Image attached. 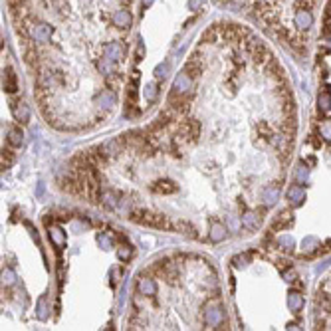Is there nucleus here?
I'll return each mask as SVG.
<instances>
[{
  "instance_id": "obj_12",
  "label": "nucleus",
  "mask_w": 331,
  "mask_h": 331,
  "mask_svg": "<svg viewBox=\"0 0 331 331\" xmlns=\"http://www.w3.org/2000/svg\"><path fill=\"white\" fill-rule=\"evenodd\" d=\"M2 87L6 89L8 94H14L16 89H18V81H16V74L10 70V68H6L4 70V78H2Z\"/></svg>"
},
{
  "instance_id": "obj_31",
  "label": "nucleus",
  "mask_w": 331,
  "mask_h": 331,
  "mask_svg": "<svg viewBox=\"0 0 331 331\" xmlns=\"http://www.w3.org/2000/svg\"><path fill=\"white\" fill-rule=\"evenodd\" d=\"M295 175H297V178H299V180H306V178H308V175H310V171H308V167L299 165V167H297V173H295Z\"/></svg>"
},
{
  "instance_id": "obj_4",
  "label": "nucleus",
  "mask_w": 331,
  "mask_h": 331,
  "mask_svg": "<svg viewBox=\"0 0 331 331\" xmlns=\"http://www.w3.org/2000/svg\"><path fill=\"white\" fill-rule=\"evenodd\" d=\"M293 26L297 28V30H310L312 26H313V14H312V10H306V8H302V10H297L295 14H293Z\"/></svg>"
},
{
  "instance_id": "obj_15",
  "label": "nucleus",
  "mask_w": 331,
  "mask_h": 331,
  "mask_svg": "<svg viewBox=\"0 0 331 331\" xmlns=\"http://www.w3.org/2000/svg\"><path fill=\"white\" fill-rule=\"evenodd\" d=\"M278 196H280L278 187H266V189L262 191V200H264L268 206L276 204V202H278Z\"/></svg>"
},
{
  "instance_id": "obj_29",
  "label": "nucleus",
  "mask_w": 331,
  "mask_h": 331,
  "mask_svg": "<svg viewBox=\"0 0 331 331\" xmlns=\"http://www.w3.org/2000/svg\"><path fill=\"white\" fill-rule=\"evenodd\" d=\"M282 276H284V280L286 282H295L297 280V274H295V270H284V272H282Z\"/></svg>"
},
{
  "instance_id": "obj_24",
  "label": "nucleus",
  "mask_w": 331,
  "mask_h": 331,
  "mask_svg": "<svg viewBox=\"0 0 331 331\" xmlns=\"http://www.w3.org/2000/svg\"><path fill=\"white\" fill-rule=\"evenodd\" d=\"M278 246H280L282 250H292V248H293V238L288 236V234H286V236H280V238H278Z\"/></svg>"
},
{
  "instance_id": "obj_9",
  "label": "nucleus",
  "mask_w": 331,
  "mask_h": 331,
  "mask_svg": "<svg viewBox=\"0 0 331 331\" xmlns=\"http://www.w3.org/2000/svg\"><path fill=\"white\" fill-rule=\"evenodd\" d=\"M286 196H288V200L293 204V206H299L304 200H306V191L299 187V185H292L290 189H288V193H286Z\"/></svg>"
},
{
  "instance_id": "obj_5",
  "label": "nucleus",
  "mask_w": 331,
  "mask_h": 331,
  "mask_svg": "<svg viewBox=\"0 0 331 331\" xmlns=\"http://www.w3.org/2000/svg\"><path fill=\"white\" fill-rule=\"evenodd\" d=\"M137 293L143 297H151L157 293V284L151 278H139L137 280Z\"/></svg>"
},
{
  "instance_id": "obj_21",
  "label": "nucleus",
  "mask_w": 331,
  "mask_h": 331,
  "mask_svg": "<svg viewBox=\"0 0 331 331\" xmlns=\"http://www.w3.org/2000/svg\"><path fill=\"white\" fill-rule=\"evenodd\" d=\"M101 202L107 206V208H117L119 206V200H117V196H115V193H111V191H107V193H103V196H101Z\"/></svg>"
},
{
  "instance_id": "obj_1",
  "label": "nucleus",
  "mask_w": 331,
  "mask_h": 331,
  "mask_svg": "<svg viewBox=\"0 0 331 331\" xmlns=\"http://www.w3.org/2000/svg\"><path fill=\"white\" fill-rule=\"evenodd\" d=\"M129 218H133L135 222H141V224H147V226H155V228H173V224L161 216V214H151L147 213L143 208H135L129 213Z\"/></svg>"
},
{
  "instance_id": "obj_6",
  "label": "nucleus",
  "mask_w": 331,
  "mask_h": 331,
  "mask_svg": "<svg viewBox=\"0 0 331 331\" xmlns=\"http://www.w3.org/2000/svg\"><path fill=\"white\" fill-rule=\"evenodd\" d=\"M240 222H242V226L246 228V230H258V226H260V222H262V218H260V214L256 213V210H246V213L240 216Z\"/></svg>"
},
{
  "instance_id": "obj_32",
  "label": "nucleus",
  "mask_w": 331,
  "mask_h": 331,
  "mask_svg": "<svg viewBox=\"0 0 331 331\" xmlns=\"http://www.w3.org/2000/svg\"><path fill=\"white\" fill-rule=\"evenodd\" d=\"M151 2H153V0H143V6L147 8V6H151Z\"/></svg>"
},
{
  "instance_id": "obj_14",
  "label": "nucleus",
  "mask_w": 331,
  "mask_h": 331,
  "mask_svg": "<svg viewBox=\"0 0 331 331\" xmlns=\"http://www.w3.org/2000/svg\"><path fill=\"white\" fill-rule=\"evenodd\" d=\"M317 248H321V242L315 238V236H308L304 242H302V250H304V254L306 256H312V254H315L317 252Z\"/></svg>"
},
{
  "instance_id": "obj_8",
  "label": "nucleus",
  "mask_w": 331,
  "mask_h": 331,
  "mask_svg": "<svg viewBox=\"0 0 331 331\" xmlns=\"http://www.w3.org/2000/svg\"><path fill=\"white\" fill-rule=\"evenodd\" d=\"M226 234H228V228H226L222 222L214 220L213 224H210V232H208V236H210V240H213V242H222V240L226 238Z\"/></svg>"
},
{
  "instance_id": "obj_3",
  "label": "nucleus",
  "mask_w": 331,
  "mask_h": 331,
  "mask_svg": "<svg viewBox=\"0 0 331 331\" xmlns=\"http://www.w3.org/2000/svg\"><path fill=\"white\" fill-rule=\"evenodd\" d=\"M222 321H224V312H222L220 302H213L210 306H206V312H204V323H206V327L216 329L218 325H222Z\"/></svg>"
},
{
  "instance_id": "obj_2",
  "label": "nucleus",
  "mask_w": 331,
  "mask_h": 331,
  "mask_svg": "<svg viewBox=\"0 0 331 331\" xmlns=\"http://www.w3.org/2000/svg\"><path fill=\"white\" fill-rule=\"evenodd\" d=\"M193 87H195L193 76H191L187 70H183V72H178V76L175 78V83H173V96L183 97V96H187V94L191 92Z\"/></svg>"
},
{
  "instance_id": "obj_26",
  "label": "nucleus",
  "mask_w": 331,
  "mask_h": 331,
  "mask_svg": "<svg viewBox=\"0 0 331 331\" xmlns=\"http://www.w3.org/2000/svg\"><path fill=\"white\" fill-rule=\"evenodd\" d=\"M319 133H321V137H325L327 141H331V119H327V121H323V123L319 125Z\"/></svg>"
},
{
  "instance_id": "obj_16",
  "label": "nucleus",
  "mask_w": 331,
  "mask_h": 331,
  "mask_svg": "<svg viewBox=\"0 0 331 331\" xmlns=\"http://www.w3.org/2000/svg\"><path fill=\"white\" fill-rule=\"evenodd\" d=\"M155 193H163V195H171V193H175L176 191V187L171 183V180H161V183H155L153 187H151Z\"/></svg>"
},
{
  "instance_id": "obj_23",
  "label": "nucleus",
  "mask_w": 331,
  "mask_h": 331,
  "mask_svg": "<svg viewBox=\"0 0 331 331\" xmlns=\"http://www.w3.org/2000/svg\"><path fill=\"white\" fill-rule=\"evenodd\" d=\"M36 310H38V317H40V319H46V315H48V299H46L44 295L38 299V308H36Z\"/></svg>"
},
{
  "instance_id": "obj_11",
  "label": "nucleus",
  "mask_w": 331,
  "mask_h": 331,
  "mask_svg": "<svg viewBox=\"0 0 331 331\" xmlns=\"http://www.w3.org/2000/svg\"><path fill=\"white\" fill-rule=\"evenodd\" d=\"M50 232V240L58 246V248H64L66 246V232L59 228V226H48Z\"/></svg>"
},
{
  "instance_id": "obj_19",
  "label": "nucleus",
  "mask_w": 331,
  "mask_h": 331,
  "mask_svg": "<svg viewBox=\"0 0 331 331\" xmlns=\"http://www.w3.org/2000/svg\"><path fill=\"white\" fill-rule=\"evenodd\" d=\"M131 256H133V248H131V246L121 244V246L117 248V258H119V262H129Z\"/></svg>"
},
{
  "instance_id": "obj_30",
  "label": "nucleus",
  "mask_w": 331,
  "mask_h": 331,
  "mask_svg": "<svg viewBox=\"0 0 331 331\" xmlns=\"http://www.w3.org/2000/svg\"><path fill=\"white\" fill-rule=\"evenodd\" d=\"M248 260H250V256H248V254H238L232 262H234L236 266H246V262H248Z\"/></svg>"
},
{
  "instance_id": "obj_10",
  "label": "nucleus",
  "mask_w": 331,
  "mask_h": 331,
  "mask_svg": "<svg viewBox=\"0 0 331 331\" xmlns=\"http://www.w3.org/2000/svg\"><path fill=\"white\" fill-rule=\"evenodd\" d=\"M304 306H306L304 295L297 293V292H290V295H288V308H290V312L297 313V312L304 310Z\"/></svg>"
},
{
  "instance_id": "obj_20",
  "label": "nucleus",
  "mask_w": 331,
  "mask_h": 331,
  "mask_svg": "<svg viewBox=\"0 0 331 331\" xmlns=\"http://www.w3.org/2000/svg\"><path fill=\"white\" fill-rule=\"evenodd\" d=\"M319 109H323V111L331 109V89L329 87H325V92H321V96H319Z\"/></svg>"
},
{
  "instance_id": "obj_17",
  "label": "nucleus",
  "mask_w": 331,
  "mask_h": 331,
  "mask_svg": "<svg viewBox=\"0 0 331 331\" xmlns=\"http://www.w3.org/2000/svg\"><path fill=\"white\" fill-rule=\"evenodd\" d=\"M97 244L101 246V248H113V244H115V236L113 234H107V232H99L97 234Z\"/></svg>"
},
{
  "instance_id": "obj_22",
  "label": "nucleus",
  "mask_w": 331,
  "mask_h": 331,
  "mask_svg": "<svg viewBox=\"0 0 331 331\" xmlns=\"http://www.w3.org/2000/svg\"><path fill=\"white\" fill-rule=\"evenodd\" d=\"M157 94H159L157 83H147V87H145V99H147L149 103H153V101L157 99Z\"/></svg>"
},
{
  "instance_id": "obj_13",
  "label": "nucleus",
  "mask_w": 331,
  "mask_h": 331,
  "mask_svg": "<svg viewBox=\"0 0 331 331\" xmlns=\"http://www.w3.org/2000/svg\"><path fill=\"white\" fill-rule=\"evenodd\" d=\"M97 103H99L101 109L111 111L113 105H115V94L111 92V89H107V92H101V94L97 96Z\"/></svg>"
},
{
  "instance_id": "obj_7",
  "label": "nucleus",
  "mask_w": 331,
  "mask_h": 331,
  "mask_svg": "<svg viewBox=\"0 0 331 331\" xmlns=\"http://www.w3.org/2000/svg\"><path fill=\"white\" fill-rule=\"evenodd\" d=\"M12 115L18 123H28L30 119V109L24 101H12Z\"/></svg>"
},
{
  "instance_id": "obj_27",
  "label": "nucleus",
  "mask_w": 331,
  "mask_h": 331,
  "mask_svg": "<svg viewBox=\"0 0 331 331\" xmlns=\"http://www.w3.org/2000/svg\"><path fill=\"white\" fill-rule=\"evenodd\" d=\"M12 161H14V153L10 151V149H4L2 151V169H8L12 165Z\"/></svg>"
},
{
  "instance_id": "obj_28",
  "label": "nucleus",
  "mask_w": 331,
  "mask_h": 331,
  "mask_svg": "<svg viewBox=\"0 0 331 331\" xmlns=\"http://www.w3.org/2000/svg\"><path fill=\"white\" fill-rule=\"evenodd\" d=\"M167 74H169V64H167V62L161 64V66H157V70H155V78H157V79H165Z\"/></svg>"
},
{
  "instance_id": "obj_25",
  "label": "nucleus",
  "mask_w": 331,
  "mask_h": 331,
  "mask_svg": "<svg viewBox=\"0 0 331 331\" xmlns=\"http://www.w3.org/2000/svg\"><path fill=\"white\" fill-rule=\"evenodd\" d=\"M14 282H16V274H14V270L6 268L4 272H2V284H4V286H12Z\"/></svg>"
},
{
  "instance_id": "obj_18",
  "label": "nucleus",
  "mask_w": 331,
  "mask_h": 331,
  "mask_svg": "<svg viewBox=\"0 0 331 331\" xmlns=\"http://www.w3.org/2000/svg\"><path fill=\"white\" fill-rule=\"evenodd\" d=\"M8 143H10L12 147H20V145L24 143V133H22L20 129L12 127V129L8 131Z\"/></svg>"
}]
</instances>
